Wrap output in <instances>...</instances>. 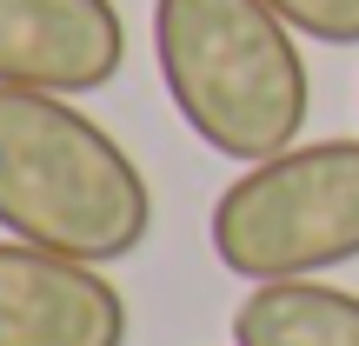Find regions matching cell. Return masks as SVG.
Here are the masks:
<instances>
[{"instance_id": "1", "label": "cell", "mask_w": 359, "mask_h": 346, "mask_svg": "<svg viewBox=\"0 0 359 346\" xmlns=\"http://www.w3.org/2000/svg\"><path fill=\"white\" fill-rule=\"evenodd\" d=\"M154 187L133 154L67 93L0 87V233L114 267L140 253Z\"/></svg>"}, {"instance_id": "2", "label": "cell", "mask_w": 359, "mask_h": 346, "mask_svg": "<svg viewBox=\"0 0 359 346\" xmlns=\"http://www.w3.org/2000/svg\"><path fill=\"white\" fill-rule=\"evenodd\" d=\"M154 60L173 114L213 154L253 167L299 147L313 80L266 0H154Z\"/></svg>"}, {"instance_id": "3", "label": "cell", "mask_w": 359, "mask_h": 346, "mask_svg": "<svg viewBox=\"0 0 359 346\" xmlns=\"http://www.w3.org/2000/svg\"><path fill=\"white\" fill-rule=\"evenodd\" d=\"M213 260L233 280H313L359 260V140H299L253 160L206 213Z\"/></svg>"}, {"instance_id": "4", "label": "cell", "mask_w": 359, "mask_h": 346, "mask_svg": "<svg viewBox=\"0 0 359 346\" xmlns=\"http://www.w3.org/2000/svg\"><path fill=\"white\" fill-rule=\"evenodd\" d=\"M0 346H127V293L87 260L0 240Z\"/></svg>"}, {"instance_id": "5", "label": "cell", "mask_w": 359, "mask_h": 346, "mask_svg": "<svg viewBox=\"0 0 359 346\" xmlns=\"http://www.w3.org/2000/svg\"><path fill=\"white\" fill-rule=\"evenodd\" d=\"M127 60L114 0H0V87L100 93Z\"/></svg>"}, {"instance_id": "6", "label": "cell", "mask_w": 359, "mask_h": 346, "mask_svg": "<svg viewBox=\"0 0 359 346\" xmlns=\"http://www.w3.org/2000/svg\"><path fill=\"white\" fill-rule=\"evenodd\" d=\"M233 346H359V293L326 280H266L233 307Z\"/></svg>"}, {"instance_id": "7", "label": "cell", "mask_w": 359, "mask_h": 346, "mask_svg": "<svg viewBox=\"0 0 359 346\" xmlns=\"http://www.w3.org/2000/svg\"><path fill=\"white\" fill-rule=\"evenodd\" d=\"M293 34L326 47H359V0H266Z\"/></svg>"}]
</instances>
